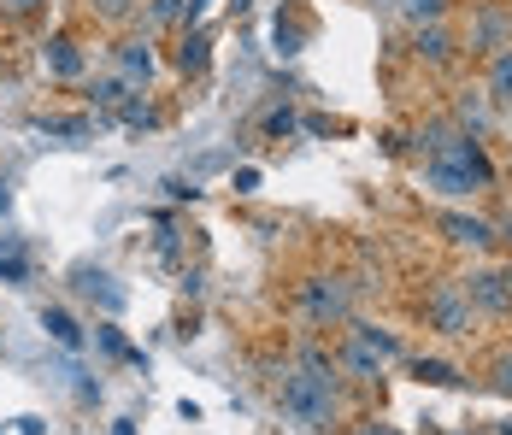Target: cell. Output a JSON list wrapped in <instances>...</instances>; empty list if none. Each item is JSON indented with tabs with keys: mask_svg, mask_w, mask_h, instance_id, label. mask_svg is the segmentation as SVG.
Masks as SVG:
<instances>
[{
	"mask_svg": "<svg viewBox=\"0 0 512 435\" xmlns=\"http://www.w3.org/2000/svg\"><path fill=\"white\" fill-rule=\"evenodd\" d=\"M148 24H154V30H165V24H183V30H189V24H195V6H189V0H148Z\"/></svg>",
	"mask_w": 512,
	"mask_h": 435,
	"instance_id": "cell-10",
	"label": "cell"
},
{
	"mask_svg": "<svg viewBox=\"0 0 512 435\" xmlns=\"http://www.w3.org/2000/svg\"><path fill=\"white\" fill-rule=\"evenodd\" d=\"M95 341H101L106 353H112V359H142V353H136V347H130V341L118 336V330H112V324H101V330H95Z\"/></svg>",
	"mask_w": 512,
	"mask_h": 435,
	"instance_id": "cell-19",
	"label": "cell"
},
{
	"mask_svg": "<svg viewBox=\"0 0 512 435\" xmlns=\"http://www.w3.org/2000/svg\"><path fill=\"white\" fill-rule=\"evenodd\" d=\"M489 89H495V100H512V53H501V59H495V71H489Z\"/></svg>",
	"mask_w": 512,
	"mask_h": 435,
	"instance_id": "cell-20",
	"label": "cell"
},
{
	"mask_svg": "<svg viewBox=\"0 0 512 435\" xmlns=\"http://www.w3.org/2000/svg\"><path fill=\"white\" fill-rule=\"evenodd\" d=\"M283 412L301 424V430H330L336 424V359H324L318 347L301 353V371H289L277 388Z\"/></svg>",
	"mask_w": 512,
	"mask_h": 435,
	"instance_id": "cell-1",
	"label": "cell"
},
{
	"mask_svg": "<svg viewBox=\"0 0 512 435\" xmlns=\"http://www.w3.org/2000/svg\"><path fill=\"white\" fill-rule=\"evenodd\" d=\"M354 341H365L377 359H401V341L389 336V330H377V324H354Z\"/></svg>",
	"mask_w": 512,
	"mask_h": 435,
	"instance_id": "cell-12",
	"label": "cell"
},
{
	"mask_svg": "<svg viewBox=\"0 0 512 435\" xmlns=\"http://www.w3.org/2000/svg\"><path fill=\"white\" fill-rule=\"evenodd\" d=\"M42 59H48V71L59 77V83H77V77H83V65H89V59H83V48H77L71 36H53Z\"/></svg>",
	"mask_w": 512,
	"mask_h": 435,
	"instance_id": "cell-7",
	"label": "cell"
},
{
	"mask_svg": "<svg viewBox=\"0 0 512 435\" xmlns=\"http://www.w3.org/2000/svg\"><path fill=\"white\" fill-rule=\"evenodd\" d=\"M460 124L471 130V136H483V124H489V106H483V95H465L460 100Z\"/></svg>",
	"mask_w": 512,
	"mask_h": 435,
	"instance_id": "cell-18",
	"label": "cell"
},
{
	"mask_svg": "<svg viewBox=\"0 0 512 435\" xmlns=\"http://www.w3.org/2000/svg\"><path fill=\"white\" fill-rule=\"evenodd\" d=\"M95 12H101V18H112V24H124V18L136 12V0H95Z\"/></svg>",
	"mask_w": 512,
	"mask_h": 435,
	"instance_id": "cell-23",
	"label": "cell"
},
{
	"mask_svg": "<svg viewBox=\"0 0 512 435\" xmlns=\"http://www.w3.org/2000/svg\"><path fill=\"white\" fill-rule=\"evenodd\" d=\"M354 435H401V430H389V424H354Z\"/></svg>",
	"mask_w": 512,
	"mask_h": 435,
	"instance_id": "cell-26",
	"label": "cell"
},
{
	"mask_svg": "<svg viewBox=\"0 0 512 435\" xmlns=\"http://www.w3.org/2000/svg\"><path fill=\"white\" fill-rule=\"evenodd\" d=\"M412 377H418V383H436V388L460 383V371H454L448 359H412Z\"/></svg>",
	"mask_w": 512,
	"mask_h": 435,
	"instance_id": "cell-13",
	"label": "cell"
},
{
	"mask_svg": "<svg viewBox=\"0 0 512 435\" xmlns=\"http://www.w3.org/2000/svg\"><path fill=\"white\" fill-rule=\"evenodd\" d=\"M460 289H465V300H471V306H483V312H507V306H512V289H507V277H501V271H477V277H465Z\"/></svg>",
	"mask_w": 512,
	"mask_h": 435,
	"instance_id": "cell-5",
	"label": "cell"
},
{
	"mask_svg": "<svg viewBox=\"0 0 512 435\" xmlns=\"http://www.w3.org/2000/svg\"><path fill=\"white\" fill-rule=\"evenodd\" d=\"M0 212H12V189L6 183H0Z\"/></svg>",
	"mask_w": 512,
	"mask_h": 435,
	"instance_id": "cell-28",
	"label": "cell"
},
{
	"mask_svg": "<svg viewBox=\"0 0 512 435\" xmlns=\"http://www.w3.org/2000/svg\"><path fill=\"white\" fill-rule=\"evenodd\" d=\"M501 36H507V24H501L495 12H483V18H477V36H471V48H477V53H495V48H501Z\"/></svg>",
	"mask_w": 512,
	"mask_h": 435,
	"instance_id": "cell-14",
	"label": "cell"
},
{
	"mask_svg": "<svg viewBox=\"0 0 512 435\" xmlns=\"http://www.w3.org/2000/svg\"><path fill=\"white\" fill-rule=\"evenodd\" d=\"M501 277H507V289H512V271H501Z\"/></svg>",
	"mask_w": 512,
	"mask_h": 435,
	"instance_id": "cell-29",
	"label": "cell"
},
{
	"mask_svg": "<svg viewBox=\"0 0 512 435\" xmlns=\"http://www.w3.org/2000/svg\"><path fill=\"white\" fill-rule=\"evenodd\" d=\"M0 277H6L12 289H18V283L30 277V265H24V253H18V247H12V242H0Z\"/></svg>",
	"mask_w": 512,
	"mask_h": 435,
	"instance_id": "cell-17",
	"label": "cell"
},
{
	"mask_svg": "<svg viewBox=\"0 0 512 435\" xmlns=\"http://www.w3.org/2000/svg\"><path fill=\"white\" fill-rule=\"evenodd\" d=\"M424 312H430V324L442 336H465L471 330V300H465L460 283H436V289L424 294Z\"/></svg>",
	"mask_w": 512,
	"mask_h": 435,
	"instance_id": "cell-2",
	"label": "cell"
},
{
	"mask_svg": "<svg viewBox=\"0 0 512 435\" xmlns=\"http://www.w3.org/2000/svg\"><path fill=\"white\" fill-rule=\"evenodd\" d=\"M412 42H418V53H424L430 65H442V59L454 53V36H448L442 24H412Z\"/></svg>",
	"mask_w": 512,
	"mask_h": 435,
	"instance_id": "cell-9",
	"label": "cell"
},
{
	"mask_svg": "<svg viewBox=\"0 0 512 435\" xmlns=\"http://www.w3.org/2000/svg\"><path fill=\"white\" fill-rule=\"evenodd\" d=\"M301 312H307L312 324H342L348 318V283H336V277L301 283Z\"/></svg>",
	"mask_w": 512,
	"mask_h": 435,
	"instance_id": "cell-3",
	"label": "cell"
},
{
	"mask_svg": "<svg viewBox=\"0 0 512 435\" xmlns=\"http://www.w3.org/2000/svg\"><path fill=\"white\" fill-rule=\"evenodd\" d=\"M118 77H124L130 89H148V83H154V48H148V36L118 42Z\"/></svg>",
	"mask_w": 512,
	"mask_h": 435,
	"instance_id": "cell-4",
	"label": "cell"
},
{
	"mask_svg": "<svg viewBox=\"0 0 512 435\" xmlns=\"http://www.w3.org/2000/svg\"><path fill=\"white\" fill-rule=\"evenodd\" d=\"M0 6H6V12H12V18H30V12H36V6H42V0H0Z\"/></svg>",
	"mask_w": 512,
	"mask_h": 435,
	"instance_id": "cell-24",
	"label": "cell"
},
{
	"mask_svg": "<svg viewBox=\"0 0 512 435\" xmlns=\"http://www.w3.org/2000/svg\"><path fill=\"white\" fill-rule=\"evenodd\" d=\"M442 236L454 247H489L495 242V224L489 218H465V212H442Z\"/></svg>",
	"mask_w": 512,
	"mask_h": 435,
	"instance_id": "cell-6",
	"label": "cell"
},
{
	"mask_svg": "<svg viewBox=\"0 0 512 435\" xmlns=\"http://www.w3.org/2000/svg\"><path fill=\"white\" fill-rule=\"evenodd\" d=\"M77 277H83L77 289H83V294H101V300H106V312H118V306H124V294L112 289V277H101V271H77Z\"/></svg>",
	"mask_w": 512,
	"mask_h": 435,
	"instance_id": "cell-15",
	"label": "cell"
},
{
	"mask_svg": "<svg viewBox=\"0 0 512 435\" xmlns=\"http://www.w3.org/2000/svg\"><path fill=\"white\" fill-rule=\"evenodd\" d=\"M442 12H448V0H401L407 24H442Z\"/></svg>",
	"mask_w": 512,
	"mask_h": 435,
	"instance_id": "cell-16",
	"label": "cell"
},
{
	"mask_svg": "<svg viewBox=\"0 0 512 435\" xmlns=\"http://www.w3.org/2000/svg\"><path fill=\"white\" fill-rule=\"evenodd\" d=\"M289 130H295V112L289 106H271L265 112V136H289Z\"/></svg>",
	"mask_w": 512,
	"mask_h": 435,
	"instance_id": "cell-21",
	"label": "cell"
},
{
	"mask_svg": "<svg viewBox=\"0 0 512 435\" xmlns=\"http://www.w3.org/2000/svg\"><path fill=\"white\" fill-rule=\"evenodd\" d=\"M42 330H48V336L59 341L65 353H77V347H83V324H77L65 306H42Z\"/></svg>",
	"mask_w": 512,
	"mask_h": 435,
	"instance_id": "cell-8",
	"label": "cell"
},
{
	"mask_svg": "<svg viewBox=\"0 0 512 435\" xmlns=\"http://www.w3.org/2000/svg\"><path fill=\"white\" fill-rule=\"evenodd\" d=\"M495 383H501V388H507V394H512V353H507V359H501V365H495Z\"/></svg>",
	"mask_w": 512,
	"mask_h": 435,
	"instance_id": "cell-25",
	"label": "cell"
},
{
	"mask_svg": "<svg viewBox=\"0 0 512 435\" xmlns=\"http://www.w3.org/2000/svg\"><path fill=\"white\" fill-rule=\"evenodd\" d=\"M212 42H206V30H195V36H183V48H177V71H183V77H201L206 71V59H212Z\"/></svg>",
	"mask_w": 512,
	"mask_h": 435,
	"instance_id": "cell-11",
	"label": "cell"
},
{
	"mask_svg": "<svg viewBox=\"0 0 512 435\" xmlns=\"http://www.w3.org/2000/svg\"><path fill=\"white\" fill-rule=\"evenodd\" d=\"M42 130H53V136H89L83 118H42Z\"/></svg>",
	"mask_w": 512,
	"mask_h": 435,
	"instance_id": "cell-22",
	"label": "cell"
},
{
	"mask_svg": "<svg viewBox=\"0 0 512 435\" xmlns=\"http://www.w3.org/2000/svg\"><path fill=\"white\" fill-rule=\"evenodd\" d=\"M112 435H136V424H130V418H118V424H112Z\"/></svg>",
	"mask_w": 512,
	"mask_h": 435,
	"instance_id": "cell-27",
	"label": "cell"
}]
</instances>
